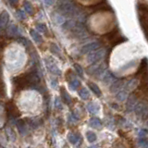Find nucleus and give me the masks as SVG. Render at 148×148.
Returning <instances> with one entry per match:
<instances>
[{"label":"nucleus","instance_id":"obj_23","mask_svg":"<svg viewBox=\"0 0 148 148\" xmlns=\"http://www.w3.org/2000/svg\"><path fill=\"white\" fill-rule=\"evenodd\" d=\"M69 86L72 91H76L81 86V82L77 80V79H72L71 81L69 82Z\"/></svg>","mask_w":148,"mask_h":148},{"label":"nucleus","instance_id":"obj_7","mask_svg":"<svg viewBox=\"0 0 148 148\" xmlns=\"http://www.w3.org/2000/svg\"><path fill=\"white\" fill-rule=\"evenodd\" d=\"M68 140L69 143H72L73 145H76V146H80L82 141L81 135L75 134V133H71V132L68 135Z\"/></svg>","mask_w":148,"mask_h":148},{"label":"nucleus","instance_id":"obj_43","mask_svg":"<svg viewBox=\"0 0 148 148\" xmlns=\"http://www.w3.org/2000/svg\"><path fill=\"white\" fill-rule=\"evenodd\" d=\"M89 148H98V147H97V145H92V146H90Z\"/></svg>","mask_w":148,"mask_h":148},{"label":"nucleus","instance_id":"obj_37","mask_svg":"<svg viewBox=\"0 0 148 148\" xmlns=\"http://www.w3.org/2000/svg\"><path fill=\"white\" fill-rule=\"evenodd\" d=\"M44 3L45 6L50 7V6H53V5L56 4V0H44Z\"/></svg>","mask_w":148,"mask_h":148},{"label":"nucleus","instance_id":"obj_3","mask_svg":"<svg viewBox=\"0 0 148 148\" xmlns=\"http://www.w3.org/2000/svg\"><path fill=\"white\" fill-rule=\"evenodd\" d=\"M69 31H71L77 38H80V39L85 38V37H87V35H88V32L85 29V27L83 26L82 23L74 22L72 28Z\"/></svg>","mask_w":148,"mask_h":148},{"label":"nucleus","instance_id":"obj_21","mask_svg":"<svg viewBox=\"0 0 148 148\" xmlns=\"http://www.w3.org/2000/svg\"><path fill=\"white\" fill-rule=\"evenodd\" d=\"M123 86V82L122 81H116L113 82L112 85L110 87V91L112 92H117L118 91H119V89Z\"/></svg>","mask_w":148,"mask_h":148},{"label":"nucleus","instance_id":"obj_16","mask_svg":"<svg viewBox=\"0 0 148 148\" xmlns=\"http://www.w3.org/2000/svg\"><path fill=\"white\" fill-rule=\"evenodd\" d=\"M115 76L113 73H111L110 71H106L103 74V82L106 84H108L115 81Z\"/></svg>","mask_w":148,"mask_h":148},{"label":"nucleus","instance_id":"obj_24","mask_svg":"<svg viewBox=\"0 0 148 148\" xmlns=\"http://www.w3.org/2000/svg\"><path fill=\"white\" fill-rule=\"evenodd\" d=\"M137 85H138V81L135 80V79H132V80H130L126 82L125 87H126L127 91H131V90L134 89L135 87H137Z\"/></svg>","mask_w":148,"mask_h":148},{"label":"nucleus","instance_id":"obj_17","mask_svg":"<svg viewBox=\"0 0 148 148\" xmlns=\"http://www.w3.org/2000/svg\"><path fill=\"white\" fill-rule=\"evenodd\" d=\"M27 123L32 129H36V128H38L39 126H41L42 120L39 119H35V118H34V119H29L27 120Z\"/></svg>","mask_w":148,"mask_h":148},{"label":"nucleus","instance_id":"obj_26","mask_svg":"<svg viewBox=\"0 0 148 148\" xmlns=\"http://www.w3.org/2000/svg\"><path fill=\"white\" fill-rule=\"evenodd\" d=\"M88 86H89L90 89L95 92V95H96L97 96H101V95H102L101 90H100V88L95 84V83L89 82V83H88Z\"/></svg>","mask_w":148,"mask_h":148},{"label":"nucleus","instance_id":"obj_31","mask_svg":"<svg viewBox=\"0 0 148 148\" xmlns=\"http://www.w3.org/2000/svg\"><path fill=\"white\" fill-rule=\"evenodd\" d=\"M117 99L120 102H123L127 99V92L126 91H120L117 95Z\"/></svg>","mask_w":148,"mask_h":148},{"label":"nucleus","instance_id":"obj_33","mask_svg":"<svg viewBox=\"0 0 148 148\" xmlns=\"http://www.w3.org/2000/svg\"><path fill=\"white\" fill-rule=\"evenodd\" d=\"M24 9H25L26 12L31 14V15L32 14H34V8H32V4L30 2H27V1L24 2Z\"/></svg>","mask_w":148,"mask_h":148},{"label":"nucleus","instance_id":"obj_22","mask_svg":"<svg viewBox=\"0 0 148 148\" xmlns=\"http://www.w3.org/2000/svg\"><path fill=\"white\" fill-rule=\"evenodd\" d=\"M50 52L55 56H58V57H60V56H61V49H60L59 46L56 44L50 45Z\"/></svg>","mask_w":148,"mask_h":148},{"label":"nucleus","instance_id":"obj_40","mask_svg":"<svg viewBox=\"0 0 148 148\" xmlns=\"http://www.w3.org/2000/svg\"><path fill=\"white\" fill-rule=\"evenodd\" d=\"M18 18H20L21 20H25V18H26V14L22 10H18Z\"/></svg>","mask_w":148,"mask_h":148},{"label":"nucleus","instance_id":"obj_19","mask_svg":"<svg viewBox=\"0 0 148 148\" xmlns=\"http://www.w3.org/2000/svg\"><path fill=\"white\" fill-rule=\"evenodd\" d=\"M30 34L32 36V38L34 39V41L37 44H40L43 42V38H42V36L40 35V34L37 31L35 30H31L30 31Z\"/></svg>","mask_w":148,"mask_h":148},{"label":"nucleus","instance_id":"obj_29","mask_svg":"<svg viewBox=\"0 0 148 148\" xmlns=\"http://www.w3.org/2000/svg\"><path fill=\"white\" fill-rule=\"evenodd\" d=\"M86 138H87V140L88 142H90V143H94L96 141V134L94 132H86Z\"/></svg>","mask_w":148,"mask_h":148},{"label":"nucleus","instance_id":"obj_13","mask_svg":"<svg viewBox=\"0 0 148 148\" xmlns=\"http://www.w3.org/2000/svg\"><path fill=\"white\" fill-rule=\"evenodd\" d=\"M147 69H148V59H147V58H143L142 59L141 63H140V66H139V69L137 71L136 75H139V74L143 73Z\"/></svg>","mask_w":148,"mask_h":148},{"label":"nucleus","instance_id":"obj_39","mask_svg":"<svg viewBox=\"0 0 148 148\" xmlns=\"http://www.w3.org/2000/svg\"><path fill=\"white\" fill-rule=\"evenodd\" d=\"M50 85H51V87L53 88V89H57L58 86V81L57 80H51L50 81Z\"/></svg>","mask_w":148,"mask_h":148},{"label":"nucleus","instance_id":"obj_18","mask_svg":"<svg viewBox=\"0 0 148 148\" xmlns=\"http://www.w3.org/2000/svg\"><path fill=\"white\" fill-rule=\"evenodd\" d=\"M89 124L92 128L100 130L102 128V122L98 118H92L89 121Z\"/></svg>","mask_w":148,"mask_h":148},{"label":"nucleus","instance_id":"obj_28","mask_svg":"<svg viewBox=\"0 0 148 148\" xmlns=\"http://www.w3.org/2000/svg\"><path fill=\"white\" fill-rule=\"evenodd\" d=\"M53 18H54V21L57 23V24H58V25H61V24H63V23L65 22V17L62 16L61 14H59L58 12L55 14V16H54Z\"/></svg>","mask_w":148,"mask_h":148},{"label":"nucleus","instance_id":"obj_25","mask_svg":"<svg viewBox=\"0 0 148 148\" xmlns=\"http://www.w3.org/2000/svg\"><path fill=\"white\" fill-rule=\"evenodd\" d=\"M6 134H7L8 139L10 142H14L16 140V134H15V132H14V131L10 127H8L6 129Z\"/></svg>","mask_w":148,"mask_h":148},{"label":"nucleus","instance_id":"obj_41","mask_svg":"<svg viewBox=\"0 0 148 148\" xmlns=\"http://www.w3.org/2000/svg\"><path fill=\"white\" fill-rule=\"evenodd\" d=\"M55 104H56V108H58V109H62V105H61V103H60V100H59L58 98L56 99Z\"/></svg>","mask_w":148,"mask_h":148},{"label":"nucleus","instance_id":"obj_12","mask_svg":"<svg viewBox=\"0 0 148 148\" xmlns=\"http://www.w3.org/2000/svg\"><path fill=\"white\" fill-rule=\"evenodd\" d=\"M46 67H47L48 71L52 74H54V75H60L61 74V71L58 69V67L56 64H53L52 62L46 63Z\"/></svg>","mask_w":148,"mask_h":148},{"label":"nucleus","instance_id":"obj_8","mask_svg":"<svg viewBox=\"0 0 148 148\" xmlns=\"http://www.w3.org/2000/svg\"><path fill=\"white\" fill-rule=\"evenodd\" d=\"M136 105H137V97L134 95H131L128 97V100H127V105H126L127 110L129 112H131V111H132L135 108Z\"/></svg>","mask_w":148,"mask_h":148},{"label":"nucleus","instance_id":"obj_1","mask_svg":"<svg viewBox=\"0 0 148 148\" xmlns=\"http://www.w3.org/2000/svg\"><path fill=\"white\" fill-rule=\"evenodd\" d=\"M57 10L59 14L64 17L69 18H80L82 14L78 10V8L71 3L69 0H61L58 3Z\"/></svg>","mask_w":148,"mask_h":148},{"label":"nucleus","instance_id":"obj_5","mask_svg":"<svg viewBox=\"0 0 148 148\" xmlns=\"http://www.w3.org/2000/svg\"><path fill=\"white\" fill-rule=\"evenodd\" d=\"M100 43L99 42H92V43H89L85 45L84 46H82L81 52L82 54H87V53H91L92 51H95L96 49H98L100 47Z\"/></svg>","mask_w":148,"mask_h":148},{"label":"nucleus","instance_id":"obj_14","mask_svg":"<svg viewBox=\"0 0 148 148\" xmlns=\"http://www.w3.org/2000/svg\"><path fill=\"white\" fill-rule=\"evenodd\" d=\"M60 95H61L62 100L64 101L65 104H67V105H71V102H72L71 97L68 94V92L65 90L64 88H61V90H60Z\"/></svg>","mask_w":148,"mask_h":148},{"label":"nucleus","instance_id":"obj_20","mask_svg":"<svg viewBox=\"0 0 148 148\" xmlns=\"http://www.w3.org/2000/svg\"><path fill=\"white\" fill-rule=\"evenodd\" d=\"M87 110L91 114H97L99 111V106L95 103H89L87 105Z\"/></svg>","mask_w":148,"mask_h":148},{"label":"nucleus","instance_id":"obj_42","mask_svg":"<svg viewBox=\"0 0 148 148\" xmlns=\"http://www.w3.org/2000/svg\"><path fill=\"white\" fill-rule=\"evenodd\" d=\"M9 2H10L11 5H16V4H18V0H9Z\"/></svg>","mask_w":148,"mask_h":148},{"label":"nucleus","instance_id":"obj_9","mask_svg":"<svg viewBox=\"0 0 148 148\" xmlns=\"http://www.w3.org/2000/svg\"><path fill=\"white\" fill-rule=\"evenodd\" d=\"M8 34L9 36H13V37H17V36H21L22 32L21 29L18 28L17 25L12 24L8 28Z\"/></svg>","mask_w":148,"mask_h":148},{"label":"nucleus","instance_id":"obj_30","mask_svg":"<svg viewBox=\"0 0 148 148\" xmlns=\"http://www.w3.org/2000/svg\"><path fill=\"white\" fill-rule=\"evenodd\" d=\"M138 10L143 14V16L148 17V6H145V5H138Z\"/></svg>","mask_w":148,"mask_h":148},{"label":"nucleus","instance_id":"obj_6","mask_svg":"<svg viewBox=\"0 0 148 148\" xmlns=\"http://www.w3.org/2000/svg\"><path fill=\"white\" fill-rule=\"evenodd\" d=\"M7 111H8V116L10 119H15L20 116V112H18V108L15 106V105L12 103H8L7 106Z\"/></svg>","mask_w":148,"mask_h":148},{"label":"nucleus","instance_id":"obj_32","mask_svg":"<svg viewBox=\"0 0 148 148\" xmlns=\"http://www.w3.org/2000/svg\"><path fill=\"white\" fill-rule=\"evenodd\" d=\"M35 28H36L37 31H39L40 32H43V34H45V32H47V28H46V26L42 22L41 23H36Z\"/></svg>","mask_w":148,"mask_h":148},{"label":"nucleus","instance_id":"obj_34","mask_svg":"<svg viewBox=\"0 0 148 148\" xmlns=\"http://www.w3.org/2000/svg\"><path fill=\"white\" fill-rule=\"evenodd\" d=\"M134 65H135V60H132V61H130L129 63H127L126 65H124L123 67L120 68V69H121V71H127V69L133 68Z\"/></svg>","mask_w":148,"mask_h":148},{"label":"nucleus","instance_id":"obj_2","mask_svg":"<svg viewBox=\"0 0 148 148\" xmlns=\"http://www.w3.org/2000/svg\"><path fill=\"white\" fill-rule=\"evenodd\" d=\"M106 50L105 49H96L95 51L91 52L87 57V62L89 64H95L96 62L100 61V60L105 57Z\"/></svg>","mask_w":148,"mask_h":148},{"label":"nucleus","instance_id":"obj_15","mask_svg":"<svg viewBox=\"0 0 148 148\" xmlns=\"http://www.w3.org/2000/svg\"><path fill=\"white\" fill-rule=\"evenodd\" d=\"M9 21V14L7 11H3L0 15V26L6 27Z\"/></svg>","mask_w":148,"mask_h":148},{"label":"nucleus","instance_id":"obj_11","mask_svg":"<svg viewBox=\"0 0 148 148\" xmlns=\"http://www.w3.org/2000/svg\"><path fill=\"white\" fill-rule=\"evenodd\" d=\"M140 23L141 26L143 30V32H145V37L148 41V17L147 16H143L140 18Z\"/></svg>","mask_w":148,"mask_h":148},{"label":"nucleus","instance_id":"obj_44","mask_svg":"<svg viewBox=\"0 0 148 148\" xmlns=\"http://www.w3.org/2000/svg\"><path fill=\"white\" fill-rule=\"evenodd\" d=\"M29 148H31V147H29Z\"/></svg>","mask_w":148,"mask_h":148},{"label":"nucleus","instance_id":"obj_10","mask_svg":"<svg viewBox=\"0 0 148 148\" xmlns=\"http://www.w3.org/2000/svg\"><path fill=\"white\" fill-rule=\"evenodd\" d=\"M16 125L18 129V132H20L22 135H26L27 132H28V127H27V124L26 121L23 119H18V121L16 122Z\"/></svg>","mask_w":148,"mask_h":148},{"label":"nucleus","instance_id":"obj_36","mask_svg":"<svg viewBox=\"0 0 148 148\" xmlns=\"http://www.w3.org/2000/svg\"><path fill=\"white\" fill-rule=\"evenodd\" d=\"M18 42H21V43L22 45H24L26 46V47H28V46L30 45V42L28 41L26 38H23V37H22V38H21V39H18Z\"/></svg>","mask_w":148,"mask_h":148},{"label":"nucleus","instance_id":"obj_27","mask_svg":"<svg viewBox=\"0 0 148 148\" xmlns=\"http://www.w3.org/2000/svg\"><path fill=\"white\" fill-rule=\"evenodd\" d=\"M79 95L82 99L83 100H87L90 97V92L86 88H82V89L79 91Z\"/></svg>","mask_w":148,"mask_h":148},{"label":"nucleus","instance_id":"obj_38","mask_svg":"<svg viewBox=\"0 0 148 148\" xmlns=\"http://www.w3.org/2000/svg\"><path fill=\"white\" fill-rule=\"evenodd\" d=\"M146 134H147V132L145 131V130H142V131L139 132V138L145 139L146 137Z\"/></svg>","mask_w":148,"mask_h":148},{"label":"nucleus","instance_id":"obj_4","mask_svg":"<svg viewBox=\"0 0 148 148\" xmlns=\"http://www.w3.org/2000/svg\"><path fill=\"white\" fill-rule=\"evenodd\" d=\"M135 113L139 116V117L145 119L148 117V106L145 103L137 104L135 106Z\"/></svg>","mask_w":148,"mask_h":148},{"label":"nucleus","instance_id":"obj_35","mask_svg":"<svg viewBox=\"0 0 148 148\" xmlns=\"http://www.w3.org/2000/svg\"><path fill=\"white\" fill-rule=\"evenodd\" d=\"M74 69H75L76 72H77L81 77L83 76V69H82V68L80 66V65H79V64H74Z\"/></svg>","mask_w":148,"mask_h":148}]
</instances>
